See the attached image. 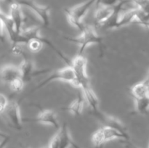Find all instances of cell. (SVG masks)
<instances>
[{"mask_svg": "<svg viewBox=\"0 0 149 148\" xmlns=\"http://www.w3.org/2000/svg\"><path fill=\"white\" fill-rule=\"evenodd\" d=\"M66 40L72 43L77 44L79 45L78 55H82L84 50L90 45L103 44V37L99 36L96 31L95 28L91 26H84L81 33L79 36L75 38L73 37H65Z\"/></svg>", "mask_w": 149, "mask_h": 148, "instance_id": "1", "label": "cell"}, {"mask_svg": "<svg viewBox=\"0 0 149 148\" xmlns=\"http://www.w3.org/2000/svg\"><path fill=\"white\" fill-rule=\"evenodd\" d=\"M97 0H87V1L76 5L71 8L64 10L67 20L70 24L81 31L84 28L82 21L88 12L90 7L96 2Z\"/></svg>", "mask_w": 149, "mask_h": 148, "instance_id": "2", "label": "cell"}, {"mask_svg": "<svg viewBox=\"0 0 149 148\" xmlns=\"http://www.w3.org/2000/svg\"><path fill=\"white\" fill-rule=\"evenodd\" d=\"M113 139H130L129 134H125L113 128L103 126L96 131L92 136V142L95 147H100L105 142Z\"/></svg>", "mask_w": 149, "mask_h": 148, "instance_id": "3", "label": "cell"}, {"mask_svg": "<svg viewBox=\"0 0 149 148\" xmlns=\"http://www.w3.org/2000/svg\"><path fill=\"white\" fill-rule=\"evenodd\" d=\"M87 59L81 55H77L71 62V67L75 75L77 87L79 89L90 86L87 71Z\"/></svg>", "mask_w": 149, "mask_h": 148, "instance_id": "4", "label": "cell"}, {"mask_svg": "<svg viewBox=\"0 0 149 148\" xmlns=\"http://www.w3.org/2000/svg\"><path fill=\"white\" fill-rule=\"evenodd\" d=\"M55 81H61L63 82L68 83V84H71L74 86L77 87V81H76L75 75H74V71H73L72 68L70 65H67L66 67L61 69L58 70V71H55V72L52 73L49 77L42 81L40 84H38L33 90L31 92L36 91L39 90V89H42L45 87V86L49 84L50 82ZM78 88V87H77Z\"/></svg>", "mask_w": 149, "mask_h": 148, "instance_id": "5", "label": "cell"}, {"mask_svg": "<svg viewBox=\"0 0 149 148\" xmlns=\"http://www.w3.org/2000/svg\"><path fill=\"white\" fill-rule=\"evenodd\" d=\"M17 1L20 6H23L37 15V17L40 19L41 22L45 27H48L49 26V13H50V8L48 6H43L37 4L32 0H17Z\"/></svg>", "mask_w": 149, "mask_h": 148, "instance_id": "6", "label": "cell"}, {"mask_svg": "<svg viewBox=\"0 0 149 148\" xmlns=\"http://www.w3.org/2000/svg\"><path fill=\"white\" fill-rule=\"evenodd\" d=\"M92 114L103 125V126L113 128V129H116V130L119 131L125 134H128L127 131V129L125 127V126L122 124L120 120L116 119V118L103 113L99 109L95 110H92Z\"/></svg>", "mask_w": 149, "mask_h": 148, "instance_id": "7", "label": "cell"}, {"mask_svg": "<svg viewBox=\"0 0 149 148\" xmlns=\"http://www.w3.org/2000/svg\"><path fill=\"white\" fill-rule=\"evenodd\" d=\"M4 114L10 122V125L16 130H21L23 129L22 118L20 115V110L17 102H9L8 105L4 111Z\"/></svg>", "mask_w": 149, "mask_h": 148, "instance_id": "8", "label": "cell"}, {"mask_svg": "<svg viewBox=\"0 0 149 148\" xmlns=\"http://www.w3.org/2000/svg\"><path fill=\"white\" fill-rule=\"evenodd\" d=\"M19 70L20 72V77L24 81V83L29 82L33 78H34L36 75H41V74L46 73L49 71V70H40L37 71L36 70L34 66V64L31 59L28 58H24L22 61L21 63L18 66Z\"/></svg>", "mask_w": 149, "mask_h": 148, "instance_id": "9", "label": "cell"}, {"mask_svg": "<svg viewBox=\"0 0 149 148\" xmlns=\"http://www.w3.org/2000/svg\"><path fill=\"white\" fill-rule=\"evenodd\" d=\"M8 15L13 23L15 30L17 33H21L23 30V26L25 18L23 11H22L21 6L17 1H14L13 4H10V14Z\"/></svg>", "mask_w": 149, "mask_h": 148, "instance_id": "10", "label": "cell"}, {"mask_svg": "<svg viewBox=\"0 0 149 148\" xmlns=\"http://www.w3.org/2000/svg\"><path fill=\"white\" fill-rule=\"evenodd\" d=\"M26 120L47 125V126H52L55 129H60V124L56 114L55 112L51 110H42L36 118L33 119H27Z\"/></svg>", "mask_w": 149, "mask_h": 148, "instance_id": "11", "label": "cell"}, {"mask_svg": "<svg viewBox=\"0 0 149 148\" xmlns=\"http://www.w3.org/2000/svg\"><path fill=\"white\" fill-rule=\"evenodd\" d=\"M130 0H122L118 4H116L114 7V10H113V14L111 15L110 17L103 23V25L100 26V27L103 28L104 29H115L117 28V24L119 22V17H120L121 12L123 9L124 6L129 2Z\"/></svg>", "mask_w": 149, "mask_h": 148, "instance_id": "12", "label": "cell"}, {"mask_svg": "<svg viewBox=\"0 0 149 148\" xmlns=\"http://www.w3.org/2000/svg\"><path fill=\"white\" fill-rule=\"evenodd\" d=\"M17 78H21L18 66L7 65L2 67L0 70V78L3 82L10 84Z\"/></svg>", "mask_w": 149, "mask_h": 148, "instance_id": "13", "label": "cell"}, {"mask_svg": "<svg viewBox=\"0 0 149 148\" xmlns=\"http://www.w3.org/2000/svg\"><path fill=\"white\" fill-rule=\"evenodd\" d=\"M84 102H87L92 110L99 109V99L90 86L81 89Z\"/></svg>", "mask_w": 149, "mask_h": 148, "instance_id": "14", "label": "cell"}, {"mask_svg": "<svg viewBox=\"0 0 149 148\" xmlns=\"http://www.w3.org/2000/svg\"><path fill=\"white\" fill-rule=\"evenodd\" d=\"M58 133H59L60 136L59 148H69L71 146L74 147L75 148H79L71 139L68 128L65 123L60 128Z\"/></svg>", "mask_w": 149, "mask_h": 148, "instance_id": "15", "label": "cell"}, {"mask_svg": "<svg viewBox=\"0 0 149 148\" xmlns=\"http://www.w3.org/2000/svg\"><path fill=\"white\" fill-rule=\"evenodd\" d=\"M114 7H106L101 5L97 8L95 13V23L97 26H100L103 25L113 14Z\"/></svg>", "mask_w": 149, "mask_h": 148, "instance_id": "16", "label": "cell"}, {"mask_svg": "<svg viewBox=\"0 0 149 148\" xmlns=\"http://www.w3.org/2000/svg\"><path fill=\"white\" fill-rule=\"evenodd\" d=\"M137 17H138V9L136 8L128 10L123 14L121 13L117 24V28H123L134 22H137Z\"/></svg>", "mask_w": 149, "mask_h": 148, "instance_id": "17", "label": "cell"}, {"mask_svg": "<svg viewBox=\"0 0 149 148\" xmlns=\"http://www.w3.org/2000/svg\"><path fill=\"white\" fill-rule=\"evenodd\" d=\"M131 93L135 99H140L149 96V86L144 81L135 84L131 89Z\"/></svg>", "mask_w": 149, "mask_h": 148, "instance_id": "18", "label": "cell"}, {"mask_svg": "<svg viewBox=\"0 0 149 148\" xmlns=\"http://www.w3.org/2000/svg\"><path fill=\"white\" fill-rule=\"evenodd\" d=\"M84 100L82 95L79 94L78 97L70 104L68 107V110L74 115H79L81 114L84 108Z\"/></svg>", "mask_w": 149, "mask_h": 148, "instance_id": "19", "label": "cell"}, {"mask_svg": "<svg viewBox=\"0 0 149 148\" xmlns=\"http://www.w3.org/2000/svg\"><path fill=\"white\" fill-rule=\"evenodd\" d=\"M135 109L141 114H144L149 110V96L135 100Z\"/></svg>", "mask_w": 149, "mask_h": 148, "instance_id": "20", "label": "cell"}, {"mask_svg": "<svg viewBox=\"0 0 149 148\" xmlns=\"http://www.w3.org/2000/svg\"><path fill=\"white\" fill-rule=\"evenodd\" d=\"M10 86L11 88V89L13 90L15 92L19 93L23 89V87H24L25 83L23 81L21 78H17L16 79L13 80L12 82H10Z\"/></svg>", "mask_w": 149, "mask_h": 148, "instance_id": "21", "label": "cell"}, {"mask_svg": "<svg viewBox=\"0 0 149 148\" xmlns=\"http://www.w3.org/2000/svg\"><path fill=\"white\" fill-rule=\"evenodd\" d=\"M8 99L4 94L0 93V115L3 114L8 105Z\"/></svg>", "mask_w": 149, "mask_h": 148, "instance_id": "22", "label": "cell"}, {"mask_svg": "<svg viewBox=\"0 0 149 148\" xmlns=\"http://www.w3.org/2000/svg\"><path fill=\"white\" fill-rule=\"evenodd\" d=\"M121 1L122 0H97L96 2L97 4H100V5L113 7L119 4Z\"/></svg>", "mask_w": 149, "mask_h": 148, "instance_id": "23", "label": "cell"}, {"mask_svg": "<svg viewBox=\"0 0 149 148\" xmlns=\"http://www.w3.org/2000/svg\"><path fill=\"white\" fill-rule=\"evenodd\" d=\"M5 31V26H4V21H3L1 17H0V41L4 42L5 40V37H4V32Z\"/></svg>", "mask_w": 149, "mask_h": 148, "instance_id": "24", "label": "cell"}, {"mask_svg": "<svg viewBox=\"0 0 149 148\" xmlns=\"http://www.w3.org/2000/svg\"><path fill=\"white\" fill-rule=\"evenodd\" d=\"M9 140H10V136L5 138V139H3V140L0 142V148H5L7 143H8Z\"/></svg>", "mask_w": 149, "mask_h": 148, "instance_id": "25", "label": "cell"}, {"mask_svg": "<svg viewBox=\"0 0 149 148\" xmlns=\"http://www.w3.org/2000/svg\"><path fill=\"white\" fill-rule=\"evenodd\" d=\"M7 137H9L8 135H7L6 133H4V132H2V131H0V138H2V139H5V138H7Z\"/></svg>", "mask_w": 149, "mask_h": 148, "instance_id": "26", "label": "cell"}, {"mask_svg": "<svg viewBox=\"0 0 149 148\" xmlns=\"http://www.w3.org/2000/svg\"><path fill=\"white\" fill-rule=\"evenodd\" d=\"M4 1H5L6 2H7V3H9V4H13V2H14V0H4Z\"/></svg>", "mask_w": 149, "mask_h": 148, "instance_id": "27", "label": "cell"}, {"mask_svg": "<svg viewBox=\"0 0 149 148\" xmlns=\"http://www.w3.org/2000/svg\"><path fill=\"white\" fill-rule=\"evenodd\" d=\"M144 26H146V27L148 28H149V19L148 20V21H147L146 23H145V25H144Z\"/></svg>", "mask_w": 149, "mask_h": 148, "instance_id": "28", "label": "cell"}, {"mask_svg": "<svg viewBox=\"0 0 149 148\" xmlns=\"http://www.w3.org/2000/svg\"><path fill=\"white\" fill-rule=\"evenodd\" d=\"M3 15H4V12H3L0 10V17H1V16H2Z\"/></svg>", "mask_w": 149, "mask_h": 148, "instance_id": "29", "label": "cell"}, {"mask_svg": "<svg viewBox=\"0 0 149 148\" xmlns=\"http://www.w3.org/2000/svg\"><path fill=\"white\" fill-rule=\"evenodd\" d=\"M47 148H49V147H47Z\"/></svg>", "mask_w": 149, "mask_h": 148, "instance_id": "30", "label": "cell"}, {"mask_svg": "<svg viewBox=\"0 0 149 148\" xmlns=\"http://www.w3.org/2000/svg\"><path fill=\"white\" fill-rule=\"evenodd\" d=\"M148 148H149V147H148Z\"/></svg>", "mask_w": 149, "mask_h": 148, "instance_id": "31", "label": "cell"}]
</instances>
